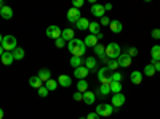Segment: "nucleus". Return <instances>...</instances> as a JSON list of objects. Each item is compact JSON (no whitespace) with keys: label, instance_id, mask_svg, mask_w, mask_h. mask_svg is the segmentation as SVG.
I'll return each mask as SVG.
<instances>
[{"label":"nucleus","instance_id":"nucleus-32","mask_svg":"<svg viewBox=\"0 0 160 119\" xmlns=\"http://www.w3.org/2000/svg\"><path fill=\"white\" fill-rule=\"evenodd\" d=\"M109 87H111V92H112L114 95L115 94H120V90H122V84H120V82H112Z\"/></svg>","mask_w":160,"mask_h":119},{"label":"nucleus","instance_id":"nucleus-22","mask_svg":"<svg viewBox=\"0 0 160 119\" xmlns=\"http://www.w3.org/2000/svg\"><path fill=\"white\" fill-rule=\"evenodd\" d=\"M109 28H111V31H112L114 34H118V32H122V29H123V26H122V23H120V21L114 19V21H111V24H109Z\"/></svg>","mask_w":160,"mask_h":119},{"label":"nucleus","instance_id":"nucleus-45","mask_svg":"<svg viewBox=\"0 0 160 119\" xmlns=\"http://www.w3.org/2000/svg\"><path fill=\"white\" fill-rule=\"evenodd\" d=\"M104 10H106V11H109V10H112V5H111V3H106V5H104Z\"/></svg>","mask_w":160,"mask_h":119},{"label":"nucleus","instance_id":"nucleus-35","mask_svg":"<svg viewBox=\"0 0 160 119\" xmlns=\"http://www.w3.org/2000/svg\"><path fill=\"white\" fill-rule=\"evenodd\" d=\"M123 79V74L122 73H117V71H114L112 74H111V81L112 82H120Z\"/></svg>","mask_w":160,"mask_h":119},{"label":"nucleus","instance_id":"nucleus-33","mask_svg":"<svg viewBox=\"0 0 160 119\" xmlns=\"http://www.w3.org/2000/svg\"><path fill=\"white\" fill-rule=\"evenodd\" d=\"M106 66H108L109 71H117V69H118V61H117V60H109Z\"/></svg>","mask_w":160,"mask_h":119},{"label":"nucleus","instance_id":"nucleus-4","mask_svg":"<svg viewBox=\"0 0 160 119\" xmlns=\"http://www.w3.org/2000/svg\"><path fill=\"white\" fill-rule=\"evenodd\" d=\"M2 47H3V50L5 51H13L16 47H18V44H16V37L15 35H3V41H2Z\"/></svg>","mask_w":160,"mask_h":119},{"label":"nucleus","instance_id":"nucleus-46","mask_svg":"<svg viewBox=\"0 0 160 119\" xmlns=\"http://www.w3.org/2000/svg\"><path fill=\"white\" fill-rule=\"evenodd\" d=\"M3 53H5V50H3V47H2V45H0V57H2Z\"/></svg>","mask_w":160,"mask_h":119},{"label":"nucleus","instance_id":"nucleus-9","mask_svg":"<svg viewBox=\"0 0 160 119\" xmlns=\"http://www.w3.org/2000/svg\"><path fill=\"white\" fill-rule=\"evenodd\" d=\"M61 39H64L66 42H71L72 39H75V32H74V29H71V28L61 29Z\"/></svg>","mask_w":160,"mask_h":119},{"label":"nucleus","instance_id":"nucleus-13","mask_svg":"<svg viewBox=\"0 0 160 119\" xmlns=\"http://www.w3.org/2000/svg\"><path fill=\"white\" fill-rule=\"evenodd\" d=\"M117 61H118V66H122V68H128V66L131 64V58L127 53H120V57L117 58Z\"/></svg>","mask_w":160,"mask_h":119},{"label":"nucleus","instance_id":"nucleus-37","mask_svg":"<svg viewBox=\"0 0 160 119\" xmlns=\"http://www.w3.org/2000/svg\"><path fill=\"white\" fill-rule=\"evenodd\" d=\"M139 53V51H138V48L136 47H130L128 50H127V55L130 57V58H133V57H136Z\"/></svg>","mask_w":160,"mask_h":119},{"label":"nucleus","instance_id":"nucleus-29","mask_svg":"<svg viewBox=\"0 0 160 119\" xmlns=\"http://www.w3.org/2000/svg\"><path fill=\"white\" fill-rule=\"evenodd\" d=\"M151 57H152V60L160 61V45H154L151 48Z\"/></svg>","mask_w":160,"mask_h":119},{"label":"nucleus","instance_id":"nucleus-48","mask_svg":"<svg viewBox=\"0 0 160 119\" xmlns=\"http://www.w3.org/2000/svg\"><path fill=\"white\" fill-rule=\"evenodd\" d=\"M3 7H5V5H3V2H2V0H0V10H2Z\"/></svg>","mask_w":160,"mask_h":119},{"label":"nucleus","instance_id":"nucleus-49","mask_svg":"<svg viewBox=\"0 0 160 119\" xmlns=\"http://www.w3.org/2000/svg\"><path fill=\"white\" fill-rule=\"evenodd\" d=\"M2 41H3V35L0 34V45H2Z\"/></svg>","mask_w":160,"mask_h":119},{"label":"nucleus","instance_id":"nucleus-5","mask_svg":"<svg viewBox=\"0 0 160 119\" xmlns=\"http://www.w3.org/2000/svg\"><path fill=\"white\" fill-rule=\"evenodd\" d=\"M111 105L114 108H120V106H123L125 105V95L120 92V94H115V95H112V101H111Z\"/></svg>","mask_w":160,"mask_h":119},{"label":"nucleus","instance_id":"nucleus-50","mask_svg":"<svg viewBox=\"0 0 160 119\" xmlns=\"http://www.w3.org/2000/svg\"><path fill=\"white\" fill-rule=\"evenodd\" d=\"M80 119H87V117H80Z\"/></svg>","mask_w":160,"mask_h":119},{"label":"nucleus","instance_id":"nucleus-6","mask_svg":"<svg viewBox=\"0 0 160 119\" xmlns=\"http://www.w3.org/2000/svg\"><path fill=\"white\" fill-rule=\"evenodd\" d=\"M80 18H82V16H80V10H77V8H71L69 11H68V21L69 23H72V24H75Z\"/></svg>","mask_w":160,"mask_h":119},{"label":"nucleus","instance_id":"nucleus-3","mask_svg":"<svg viewBox=\"0 0 160 119\" xmlns=\"http://www.w3.org/2000/svg\"><path fill=\"white\" fill-rule=\"evenodd\" d=\"M120 45L115 44V42H111L108 47H106V57H108L109 60H117L120 57Z\"/></svg>","mask_w":160,"mask_h":119},{"label":"nucleus","instance_id":"nucleus-24","mask_svg":"<svg viewBox=\"0 0 160 119\" xmlns=\"http://www.w3.org/2000/svg\"><path fill=\"white\" fill-rule=\"evenodd\" d=\"M0 16H2L3 19H11V18H13V10L5 5L2 10H0Z\"/></svg>","mask_w":160,"mask_h":119},{"label":"nucleus","instance_id":"nucleus-8","mask_svg":"<svg viewBox=\"0 0 160 119\" xmlns=\"http://www.w3.org/2000/svg\"><path fill=\"white\" fill-rule=\"evenodd\" d=\"M47 35L50 37V39H59L61 37V29L58 28V26H48L47 28Z\"/></svg>","mask_w":160,"mask_h":119},{"label":"nucleus","instance_id":"nucleus-43","mask_svg":"<svg viewBox=\"0 0 160 119\" xmlns=\"http://www.w3.org/2000/svg\"><path fill=\"white\" fill-rule=\"evenodd\" d=\"M151 35H152V39H160V29H154L151 32Z\"/></svg>","mask_w":160,"mask_h":119},{"label":"nucleus","instance_id":"nucleus-39","mask_svg":"<svg viewBox=\"0 0 160 119\" xmlns=\"http://www.w3.org/2000/svg\"><path fill=\"white\" fill-rule=\"evenodd\" d=\"M66 44H68V42H66L64 39H61V37H59V39H56V41H55V45H56L58 48H62V47H66Z\"/></svg>","mask_w":160,"mask_h":119},{"label":"nucleus","instance_id":"nucleus-38","mask_svg":"<svg viewBox=\"0 0 160 119\" xmlns=\"http://www.w3.org/2000/svg\"><path fill=\"white\" fill-rule=\"evenodd\" d=\"M83 3H85V0H74V2H72V7L77 8V10H80V8L83 7Z\"/></svg>","mask_w":160,"mask_h":119},{"label":"nucleus","instance_id":"nucleus-16","mask_svg":"<svg viewBox=\"0 0 160 119\" xmlns=\"http://www.w3.org/2000/svg\"><path fill=\"white\" fill-rule=\"evenodd\" d=\"M95 100H96V95H95V92H93V90H87L83 94V103L85 105H93Z\"/></svg>","mask_w":160,"mask_h":119},{"label":"nucleus","instance_id":"nucleus-47","mask_svg":"<svg viewBox=\"0 0 160 119\" xmlns=\"http://www.w3.org/2000/svg\"><path fill=\"white\" fill-rule=\"evenodd\" d=\"M0 119H3V110L0 108Z\"/></svg>","mask_w":160,"mask_h":119},{"label":"nucleus","instance_id":"nucleus-28","mask_svg":"<svg viewBox=\"0 0 160 119\" xmlns=\"http://www.w3.org/2000/svg\"><path fill=\"white\" fill-rule=\"evenodd\" d=\"M88 82L85 81V79H83V81H78L77 82V92H80V94H85V92L88 90Z\"/></svg>","mask_w":160,"mask_h":119},{"label":"nucleus","instance_id":"nucleus-20","mask_svg":"<svg viewBox=\"0 0 160 119\" xmlns=\"http://www.w3.org/2000/svg\"><path fill=\"white\" fill-rule=\"evenodd\" d=\"M85 68L90 71V69H96V66H98V60L96 58H93V57H88V58H85Z\"/></svg>","mask_w":160,"mask_h":119},{"label":"nucleus","instance_id":"nucleus-12","mask_svg":"<svg viewBox=\"0 0 160 119\" xmlns=\"http://www.w3.org/2000/svg\"><path fill=\"white\" fill-rule=\"evenodd\" d=\"M83 44H85V47L95 48V47L98 45V37H96V35H93V34H90V35H87V37L83 39Z\"/></svg>","mask_w":160,"mask_h":119},{"label":"nucleus","instance_id":"nucleus-30","mask_svg":"<svg viewBox=\"0 0 160 119\" xmlns=\"http://www.w3.org/2000/svg\"><path fill=\"white\" fill-rule=\"evenodd\" d=\"M45 87L51 92V90H56L58 89V81H55V79H50V81L45 82Z\"/></svg>","mask_w":160,"mask_h":119},{"label":"nucleus","instance_id":"nucleus-2","mask_svg":"<svg viewBox=\"0 0 160 119\" xmlns=\"http://www.w3.org/2000/svg\"><path fill=\"white\" fill-rule=\"evenodd\" d=\"M96 113L99 117H109L114 113V106L111 103H99L96 106Z\"/></svg>","mask_w":160,"mask_h":119},{"label":"nucleus","instance_id":"nucleus-40","mask_svg":"<svg viewBox=\"0 0 160 119\" xmlns=\"http://www.w3.org/2000/svg\"><path fill=\"white\" fill-rule=\"evenodd\" d=\"M72 98H74L75 101H83V94H80V92H75Z\"/></svg>","mask_w":160,"mask_h":119},{"label":"nucleus","instance_id":"nucleus-17","mask_svg":"<svg viewBox=\"0 0 160 119\" xmlns=\"http://www.w3.org/2000/svg\"><path fill=\"white\" fill-rule=\"evenodd\" d=\"M0 60H2V64H3V66H10V64H13V61H15L11 51H5V53L0 57Z\"/></svg>","mask_w":160,"mask_h":119},{"label":"nucleus","instance_id":"nucleus-26","mask_svg":"<svg viewBox=\"0 0 160 119\" xmlns=\"http://www.w3.org/2000/svg\"><path fill=\"white\" fill-rule=\"evenodd\" d=\"M13 53V58L15 60H22L24 57H26V51H24V48H21V47H16L15 50L11 51Z\"/></svg>","mask_w":160,"mask_h":119},{"label":"nucleus","instance_id":"nucleus-1","mask_svg":"<svg viewBox=\"0 0 160 119\" xmlns=\"http://www.w3.org/2000/svg\"><path fill=\"white\" fill-rule=\"evenodd\" d=\"M68 48L72 53V57H78V58H83L85 51H87L83 41H80V39H72L71 42H68Z\"/></svg>","mask_w":160,"mask_h":119},{"label":"nucleus","instance_id":"nucleus-34","mask_svg":"<svg viewBox=\"0 0 160 119\" xmlns=\"http://www.w3.org/2000/svg\"><path fill=\"white\" fill-rule=\"evenodd\" d=\"M37 94H38V97H40V98H47V97H48V94H50V90H48L45 85H42V87H40V89L37 90Z\"/></svg>","mask_w":160,"mask_h":119},{"label":"nucleus","instance_id":"nucleus-19","mask_svg":"<svg viewBox=\"0 0 160 119\" xmlns=\"http://www.w3.org/2000/svg\"><path fill=\"white\" fill-rule=\"evenodd\" d=\"M69 63H71V66H72L74 69H77V68H80V66H83V64H85V58H78V57H71Z\"/></svg>","mask_w":160,"mask_h":119},{"label":"nucleus","instance_id":"nucleus-21","mask_svg":"<svg viewBox=\"0 0 160 119\" xmlns=\"http://www.w3.org/2000/svg\"><path fill=\"white\" fill-rule=\"evenodd\" d=\"M75 26H77V29H78V31H87V29H88V26H90V21H88L87 18L82 16V18H80V19L75 23Z\"/></svg>","mask_w":160,"mask_h":119},{"label":"nucleus","instance_id":"nucleus-41","mask_svg":"<svg viewBox=\"0 0 160 119\" xmlns=\"http://www.w3.org/2000/svg\"><path fill=\"white\" fill-rule=\"evenodd\" d=\"M99 24H101V26H109V24H111V19H109L108 16H102L101 21H99Z\"/></svg>","mask_w":160,"mask_h":119},{"label":"nucleus","instance_id":"nucleus-25","mask_svg":"<svg viewBox=\"0 0 160 119\" xmlns=\"http://www.w3.org/2000/svg\"><path fill=\"white\" fill-rule=\"evenodd\" d=\"M42 81H40V79H38V76H32V77H29V85L31 87H34V89H40V87H42Z\"/></svg>","mask_w":160,"mask_h":119},{"label":"nucleus","instance_id":"nucleus-23","mask_svg":"<svg viewBox=\"0 0 160 119\" xmlns=\"http://www.w3.org/2000/svg\"><path fill=\"white\" fill-rule=\"evenodd\" d=\"M88 29H90V32H91L93 35H98V34H101V24L96 23V21H93V23H90Z\"/></svg>","mask_w":160,"mask_h":119},{"label":"nucleus","instance_id":"nucleus-10","mask_svg":"<svg viewBox=\"0 0 160 119\" xmlns=\"http://www.w3.org/2000/svg\"><path fill=\"white\" fill-rule=\"evenodd\" d=\"M109 77H111V71L108 69V66H104V68H101V69L98 71V79H99L101 84H104Z\"/></svg>","mask_w":160,"mask_h":119},{"label":"nucleus","instance_id":"nucleus-15","mask_svg":"<svg viewBox=\"0 0 160 119\" xmlns=\"http://www.w3.org/2000/svg\"><path fill=\"white\" fill-rule=\"evenodd\" d=\"M37 76H38V79H40L42 82H47V81H50V79H51V71H50L48 68H42V69L38 71Z\"/></svg>","mask_w":160,"mask_h":119},{"label":"nucleus","instance_id":"nucleus-18","mask_svg":"<svg viewBox=\"0 0 160 119\" xmlns=\"http://www.w3.org/2000/svg\"><path fill=\"white\" fill-rule=\"evenodd\" d=\"M130 79H131V84L139 85V84L142 82V73H141V71H133L131 76H130Z\"/></svg>","mask_w":160,"mask_h":119},{"label":"nucleus","instance_id":"nucleus-11","mask_svg":"<svg viewBox=\"0 0 160 119\" xmlns=\"http://www.w3.org/2000/svg\"><path fill=\"white\" fill-rule=\"evenodd\" d=\"M58 85H61V87H71L72 85V79L68 76V74H61L59 77H58Z\"/></svg>","mask_w":160,"mask_h":119},{"label":"nucleus","instance_id":"nucleus-14","mask_svg":"<svg viewBox=\"0 0 160 119\" xmlns=\"http://www.w3.org/2000/svg\"><path fill=\"white\" fill-rule=\"evenodd\" d=\"M74 76L78 79V81H83V79L88 76V69L85 68V66H80V68L74 69Z\"/></svg>","mask_w":160,"mask_h":119},{"label":"nucleus","instance_id":"nucleus-44","mask_svg":"<svg viewBox=\"0 0 160 119\" xmlns=\"http://www.w3.org/2000/svg\"><path fill=\"white\" fill-rule=\"evenodd\" d=\"M87 119H101L99 116H98V113L95 111V113H90V114H87Z\"/></svg>","mask_w":160,"mask_h":119},{"label":"nucleus","instance_id":"nucleus-31","mask_svg":"<svg viewBox=\"0 0 160 119\" xmlns=\"http://www.w3.org/2000/svg\"><path fill=\"white\" fill-rule=\"evenodd\" d=\"M144 74L148 76V77H154V76H155V68H154L152 64H148V66L144 68Z\"/></svg>","mask_w":160,"mask_h":119},{"label":"nucleus","instance_id":"nucleus-7","mask_svg":"<svg viewBox=\"0 0 160 119\" xmlns=\"http://www.w3.org/2000/svg\"><path fill=\"white\" fill-rule=\"evenodd\" d=\"M91 13H93V16H96V18H102V16H106L104 5H99V3L91 5Z\"/></svg>","mask_w":160,"mask_h":119},{"label":"nucleus","instance_id":"nucleus-27","mask_svg":"<svg viewBox=\"0 0 160 119\" xmlns=\"http://www.w3.org/2000/svg\"><path fill=\"white\" fill-rule=\"evenodd\" d=\"M93 51H95V55H96V57H99L101 60L106 57V47H104V45H101V44H98L95 48H93Z\"/></svg>","mask_w":160,"mask_h":119},{"label":"nucleus","instance_id":"nucleus-42","mask_svg":"<svg viewBox=\"0 0 160 119\" xmlns=\"http://www.w3.org/2000/svg\"><path fill=\"white\" fill-rule=\"evenodd\" d=\"M151 64L155 68V73H160V61H155V60H151Z\"/></svg>","mask_w":160,"mask_h":119},{"label":"nucleus","instance_id":"nucleus-36","mask_svg":"<svg viewBox=\"0 0 160 119\" xmlns=\"http://www.w3.org/2000/svg\"><path fill=\"white\" fill-rule=\"evenodd\" d=\"M109 94H111V87H109V85L101 84V87H99V95L106 97V95H109Z\"/></svg>","mask_w":160,"mask_h":119}]
</instances>
